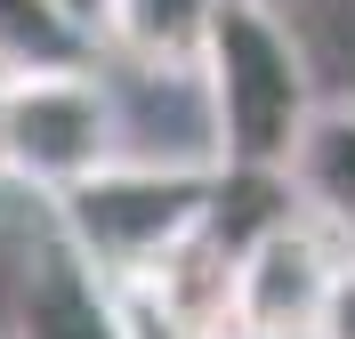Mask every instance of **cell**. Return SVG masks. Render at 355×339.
<instances>
[{
    "label": "cell",
    "instance_id": "8fae6325",
    "mask_svg": "<svg viewBox=\"0 0 355 339\" xmlns=\"http://www.w3.org/2000/svg\"><path fill=\"white\" fill-rule=\"evenodd\" d=\"M0 89H8V81H0ZM0 186H8V162H0Z\"/></svg>",
    "mask_w": 355,
    "mask_h": 339
},
{
    "label": "cell",
    "instance_id": "9c48e42d",
    "mask_svg": "<svg viewBox=\"0 0 355 339\" xmlns=\"http://www.w3.org/2000/svg\"><path fill=\"white\" fill-rule=\"evenodd\" d=\"M315 339H355V250L339 259V275H331V299H323V323H315Z\"/></svg>",
    "mask_w": 355,
    "mask_h": 339
},
{
    "label": "cell",
    "instance_id": "7a4b0ae2",
    "mask_svg": "<svg viewBox=\"0 0 355 339\" xmlns=\"http://www.w3.org/2000/svg\"><path fill=\"white\" fill-rule=\"evenodd\" d=\"M218 202V162H105L81 186L49 194L57 243L81 259L97 283H137L154 275L178 243H194Z\"/></svg>",
    "mask_w": 355,
    "mask_h": 339
},
{
    "label": "cell",
    "instance_id": "6da1fadb",
    "mask_svg": "<svg viewBox=\"0 0 355 339\" xmlns=\"http://www.w3.org/2000/svg\"><path fill=\"white\" fill-rule=\"evenodd\" d=\"M194 81H202L218 170H283L307 113L323 105L307 49L275 17V0H218V24H210Z\"/></svg>",
    "mask_w": 355,
    "mask_h": 339
},
{
    "label": "cell",
    "instance_id": "ba28073f",
    "mask_svg": "<svg viewBox=\"0 0 355 339\" xmlns=\"http://www.w3.org/2000/svg\"><path fill=\"white\" fill-rule=\"evenodd\" d=\"M105 49L81 17H65L57 0H0V81L17 73H73L97 65Z\"/></svg>",
    "mask_w": 355,
    "mask_h": 339
},
{
    "label": "cell",
    "instance_id": "52a82bcc",
    "mask_svg": "<svg viewBox=\"0 0 355 339\" xmlns=\"http://www.w3.org/2000/svg\"><path fill=\"white\" fill-rule=\"evenodd\" d=\"M17 339H130V331L113 315V291L57 243L17 283Z\"/></svg>",
    "mask_w": 355,
    "mask_h": 339
},
{
    "label": "cell",
    "instance_id": "30bf717a",
    "mask_svg": "<svg viewBox=\"0 0 355 339\" xmlns=\"http://www.w3.org/2000/svg\"><path fill=\"white\" fill-rule=\"evenodd\" d=\"M57 8H65V17H81L89 33H97V24H105V0H57Z\"/></svg>",
    "mask_w": 355,
    "mask_h": 339
},
{
    "label": "cell",
    "instance_id": "5b68a950",
    "mask_svg": "<svg viewBox=\"0 0 355 339\" xmlns=\"http://www.w3.org/2000/svg\"><path fill=\"white\" fill-rule=\"evenodd\" d=\"M218 0H105L97 49H113L130 73H162V81H194L202 49H210Z\"/></svg>",
    "mask_w": 355,
    "mask_h": 339
},
{
    "label": "cell",
    "instance_id": "277c9868",
    "mask_svg": "<svg viewBox=\"0 0 355 339\" xmlns=\"http://www.w3.org/2000/svg\"><path fill=\"white\" fill-rule=\"evenodd\" d=\"M347 259L331 226H315L307 210H291L234 250V339H315L331 275Z\"/></svg>",
    "mask_w": 355,
    "mask_h": 339
},
{
    "label": "cell",
    "instance_id": "3957f363",
    "mask_svg": "<svg viewBox=\"0 0 355 339\" xmlns=\"http://www.w3.org/2000/svg\"><path fill=\"white\" fill-rule=\"evenodd\" d=\"M0 162H8V186L24 194H65L89 170L121 162V105H113V81L97 65L73 73H17L0 89Z\"/></svg>",
    "mask_w": 355,
    "mask_h": 339
},
{
    "label": "cell",
    "instance_id": "8992f818",
    "mask_svg": "<svg viewBox=\"0 0 355 339\" xmlns=\"http://www.w3.org/2000/svg\"><path fill=\"white\" fill-rule=\"evenodd\" d=\"M283 178H291V202L355 250V97H323L307 113Z\"/></svg>",
    "mask_w": 355,
    "mask_h": 339
}]
</instances>
